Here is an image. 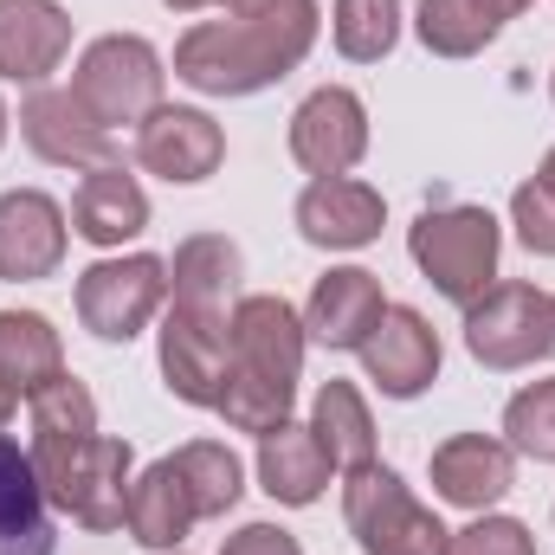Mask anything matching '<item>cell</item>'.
Returning a JSON list of instances; mask_svg holds the SVG:
<instances>
[{
    "mask_svg": "<svg viewBox=\"0 0 555 555\" xmlns=\"http://www.w3.org/2000/svg\"><path fill=\"white\" fill-rule=\"evenodd\" d=\"M317 26H323L317 0H278L266 13L201 20L175 46V78L201 98H253L310 59Z\"/></svg>",
    "mask_w": 555,
    "mask_h": 555,
    "instance_id": "cell-1",
    "label": "cell"
},
{
    "mask_svg": "<svg viewBox=\"0 0 555 555\" xmlns=\"http://www.w3.org/2000/svg\"><path fill=\"white\" fill-rule=\"evenodd\" d=\"M304 317L284 297H240L227 323V382L214 414L233 433H272L297 408V375H304Z\"/></svg>",
    "mask_w": 555,
    "mask_h": 555,
    "instance_id": "cell-2",
    "label": "cell"
},
{
    "mask_svg": "<svg viewBox=\"0 0 555 555\" xmlns=\"http://www.w3.org/2000/svg\"><path fill=\"white\" fill-rule=\"evenodd\" d=\"M33 472L46 485V504L65 511L85 530H124L130 517V485H137V452L130 439L85 433V439H33Z\"/></svg>",
    "mask_w": 555,
    "mask_h": 555,
    "instance_id": "cell-3",
    "label": "cell"
},
{
    "mask_svg": "<svg viewBox=\"0 0 555 555\" xmlns=\"http://www.w3.org/2000/svg\"><path fill=\"white\" fill-rule=\"evenodd\" d=\"M408 253H414L420 278L446 297V304H478L491 284H498V253H504V227L491 220V207H465V201H446V207H426L414 227H408Z\"/></svg>",
    "mask_w": 555,
    "mask_h": 555,
    "instance_id": "cell-4",
    "label": "cell"
},
{
    "mask_svg": "<svg viewBox=\"0 0 555 555\" xmlns=\"http://www.w3.org/2000/svg\"><path fill=\"white\" fill-rule=\"evenodd\" d=\"M343 524L362 543V555H446L452 550V530L401 485V472H388L375 459L349 472V485H343Z\"/></svg>",
    "mask_w": 555,
    "mask_h": 555,
    "instance_id": "cell-5",
    "label": "cell"
},
{
    "mask_svg": "<svg viewBox=\"0 0 555 555\" xmlns=\"http://www.w3.org/2000/svg\"><path fill=\"white\" fill-rule=\"evenodd\" d=\"M162 85H168V65H162V52L142 33H104V39H91L85 59H78V72H72L78 104L104 130L155 117L162 111Z\"/></svg>",
    "mask_w": 555,
    "mask_h": 555,
    "instance_id": "cell-6",
    "label": "cell"
},
{
    "mask_svg": "<svg viewBox=\"0 0 555 555\" xmlns=\"http://www.w3.org/2000/svg\"><path fill=\"white\" fill-rule=\"evenodd\" d=\"M465 349L485 369H530L537 356H555V297L537 284H491L465 304Z\"/></svg>",
    "mask_w": 555,
    "mask_h": 555,
    "instance_id": "cell-7",
    "label": "cell"
},
{
    "mask_svg": "<svg viewBox=\"0 0 555 555\" xmlns=\"http://www.w3.org/2000/svg\"><path fill=\"white\" fill-rule=\"evenodd\" d=\"M168 304V259L130 253V259H98L78 272V323L98 343H130L149 330V317Z\"/></svg>",
    "mask_w": 555,
    "mask_h": 555,
    "instance_id": "cell-8",
    "label": "cell"
},
{
    "mask_svg": "<svg viewBox=\"0 0 555 555\" xmlns=\"http://www.w3.org/2000/svg\"><path fill=\"white\" fill-rule=\"evenodd\" d=\"M291 155L304 175H349L369 155V104L349 85H323L291 111Z\"/></svg>",
    "mask_w": 555,
    "mask_h": 555,
    "instance_id": "cell-9",
    "label": "cell"
},
{
    "mask_svg": "<svg viewBox=\"0 0 555 555\" xmlns=\"http://www.w3.org/2000/svg\"><path fill=\"white\" fill-rule=\"evenodd\" d=\"M369 382L388 395V401H414L439 382V330L420 317L414 304H388L382 323L369 330V343L356 349Z\"/></svg>",
    "mask_w": 555,
    "mask_h": 555,
    "instance_id": "cell-10",
    "label": "cell"
},
{
    "mask_svg": "<svg viewBox=\"0 0 555 555\" xmlns=\"http://www.w3.org/2000/svg\"><path fill=\"white\" fill-rule=\"evenodd\" d=\"M20 137L52 168H104V162H117V137L78 104V91H46L39 85L20 104Z\"/></svg>",
    "mask_w": 555,
    "mask_h": 555,
    "instance_id": "cell-11",
    "label": "cell"
},
{
    "mask_svg": "<svg viewBox=\"0 0 555 555\" xmlns=\"http://www.w3.org/2000/svg\"><path fill=\"white\" fill-rule=\"evenodd\" d=\"M382 220H388V201L356 175H317L297 194V233L323 253H356L382 240Z\"/></svg>",
    "mask_w": 555,
    "mask_h": 555,
    "instance_id": "cell-12",
    "label": "cell"
},
{
    "mask_svg": "<svg viewBox=\"0 0 555 555\" xmlns=\"http://www.w3.org/2000/svg\"><path fill=\"white\" fill-rule=\"evenodd\" d=\"M137 162L149 175L175 181V188H194L207 181L220 162H227V137L207 111H181V104H162L155 117L137 124Z\"/></svg>",
    "mask_w": 555,
    "mask_h": 555,
    "instance_id": "cell-13",
    "label": "cell"
},
{
    "mask_svg": "<svg viewBox=\"0 0 555 555\" xmlns=\"http://www.w3.org/2000/svg\"><path fill=\"white\" fill-rule=\"evenodd\" d=\"M240 278H246V259H240V246L227 233H194V240L175 246L168 310H188V317H207V323H233Z\"/></svg>",
    "mask_w": 555,
    "mask_h": 555,
    "instance_id": "cell-14",
    "label": "cell"
},
{
    "mask_svg": "<svg viewBox=\"0 0 555 555\" xmlns=\"http://www.w3.org/2000/svg\"><path fill=\"white\" fill-rule=\"evenodd\" d=\"M65 266V207L39 188L0 194V278L39 284Z\"/></svg>",
    "mask_w": 555,
    "mask_h": 555,
    "instance_id": "cell-15",
    "label": "cell"
},
{
    "mask_svg": "<svg viewBox=\"0 0 555 555\" xmlns=\"http://www.w3.org/2000/svg\"><path fill=\"white\" fill-rule=\"evenodd\" d=\"M155 356H162V382H168L175 401H188V408H214L220 401V382H227V323L168 310Z\"/></svg>",
    "mask_w": 555,
    "mask_h": 555,
    "instance_id": "cell-16",
    "label": "cell"
},
{
    "mask_svg": "<svg viewBox=\"0 0 555 555\" xmlns=\"http://www.w3.org/2000/svg\"><path fill=\"white\" fill-rule=\"evenodd\" d=\"M72 52V13L59 0H0V78L46 85Z\"/></svg>",
    "mask_w": 555,
    "mask_h": 555,
    "instance_id": "cell-17",
    "label": "cell"
},
{
    "mask_svg": "<svg viewBox=\"0 0 555 555\" xmlns=\"http://www.w3.org/2000/svg\"><path fill=\"white\" fill-rule=\"evenodd\" d=\"M388 297H382V278L362 272V266H336L310 284V304H304V336L323 343V349H362L369 330L382 323Z\"/></svg>",
    "mask_w": 555,
    "mask_h": 555,
    "instance_id": "cell-18",
    "label": "cell"
},
{
    "mask_svg": "<svg viewBox=\"0 0 555 555\" xmlns=\"http://www.w3.org/2000/svg\"><path fill=\"white\" fill-rule=\"evenodd\" d=\"M511 485H517V459H511V446L491 439V433H452V439L433 452V491H439L446 504H459V511H478V517H485Z\"/></svg>",
    "mask_w": 555,
    "mask_h": 555,
    "instance_id": "cell-19",
    "label": "cell"
},
{
    "mask_svg": "<svg viewBox=\"0 0 555 555\" xmlns=\"http://www.w3.org/2000/svg\"><path fill=\"white\" fill-rule=\"evenodd\" d=\"M142 227H149V194H142V181L124 162H104V168H91L78 181V194H72V233L85 246L111 253V246L137 240Z\"/></svg>",
    "mask_w": 555,
    "mask_h": 555,
    "instance_id": "cell-20",
    "label": "cell"
},
{
    "mask_svg": "<svg viewBox=\"0 0 555 555\" xmlns=\"http://www.w3.org/2000/svg\"><path fill=\"white\" fill-rule=\"evenodd\" d=\"M52 504L33 472V452L0 433V555H52Z\"/></svg>",
    "mask_w": 555,
    "mask_h": 555,
    "instance_id": "cell-21",
    "label": "cell"
},
{
    "mask_svg": "<svg viewBox=\"0 0 555 555\" xmlns=\"http://www.w3.org/2000/svg\"><path fill=\"white\" fill-rule=\"evenodd\" d=\"M259 491L272 504H291V511H304V504H317L330 491V452L317 446L310 426L284 420L259 439Z\"/></svg>",
    "mask_w": 555,
    "mask_h": 555,
    "instance_id": "cell-22",
    "label": "cell"
},
{
    "mask_svg": "<svg viewBox=\"0 0 555 555\" xmlns=\"http://www.w3.org/2000/svg\"><path fill=\"white\" fill-rule=\"evenodd\" d=\"M124 524H130V537H137L142 550H181V537L201 517H194V498H188L175 459H155L137 485H130V517Z\"/></svg>",
    "mask_w": 555,
    "mask_h": 555,
    "instance_id": "cell-23",
    "label": "cell"
},
{
    "mask_svg": "<svg viewBox=\"0 0 555 555\" xmlns=\"http://www.w3.org/2000/svg\"><path fill=\"white\" fill-rule=\"evenodd\" d=\"M59 375H65V349H59L52 317H39V310H0V382L20 401H33Z\"/></svg>",
    "mask_w": 555,
    "mask_h": 555,
    "instance_id": "cell-24",
    "label": "cell"
},
{
    "mask_svg": "<svg viewBox=\"0 0 555 555\" xmlns=\"http://www.w3.org/2000/svg\"><path fill=\"white\" fill-rule=\"evenodd\" d=\"M310 433L317 446L330 452V465H369L375 459V420H369V401L356 382H323L317 401H310Z\"/></svg>",
    "mask_w": 555,
    "mask_h": 555,
    "instance_id": "cell-25",
    "label": "cell"
},
{
    "mask_svg": "<svg viewBox=\"0 0 555 555\" xmlns=\"http://www.w3.org/2000/svg\"><path fill=\"white\" fill-rule=\"evenodd\" d=\"M168 459H175V472H181V485H188V498H194V517H227V511L240 504L246 472H240V459H233L220 439H188V446L168 452Z\"/></svg>",
    "mask_w": 555,
    "mask_h": 555,
    "instance_id": "cell-26",
    "label": "cell"
},
{
    "mask_svg": "<svg viewBox=\"0 0 555 555\" xmlns=\"http://www.w3.org/2000/svg\"><path fill=\"white\" fill-rule=\"evenodd\" d=\"M330 39L349 65H375L401 46V0H336L330 7Z\"/></svg>",
    "mask_w": 555,
    "mask_h": 555,
    "instance_id": "cell-27",
    "label": "cell"
},
{
    "mask_svg": "<svg viewBox=\"0 0 555 555\" xmlns=\"http://www.w3.org/2000/svg\"><path fill=\"white\" fill-rule=\"evenodd\" d=\"M414 33L420 46L439 52V59H472V52H485L498 39V20L478 0H420Z\"/></svg>",
    "mask_w": 555,
    "mask_h": 555,
    "instance_id": "cell-28",
    "label": "cell"
},
{
    "mask_svg": "<svg viewBox=\"0 0 555 555\" xmlns=\"http://www.w3.org/2000/svg\"><path fill=\"white\" fill-rule=\"evenodd\" d=\"M26 408H33V439H85V433H98V401L72 369L59 382H46Z\"/></svg>",
    "mask_w": 555,
    "mask_h": 555,
    "instance_id": "cell-29",
    "label": "cell"
},
{
    "mask_svg": "<svg viewBox=\"0 0 555 555\" xmlns=\"http://www.w3.org/2000/svg\"><path fill=\"white\" fill-rule=\"evenodd\" d=\"M504 446L537 459V465H555V382H530L524 395H511L504 408Z\"/></svg>",
    "mask_w": 555,
    "mask_h": 555,
    "instance_id": "cell-30",
    "label": "cell"
},
{
    "mask_svg": "<svg viewBox=\"0 0 555 555\" xmlns=\"http://www.w3.org/2000/svg\"><path fill=\"white\" fill-rule=\"evenodd\" d=\"M446 555H537V537L517 524V517H478L465 530H452V550Z\"/></svg>",
    "mask_w": 555,
    "mask_h": 555,
    "instance_id": "cell-31",
    "label": "cell"
},
{
    "mask_svg": "<svg viewBox=\"0 0 555 555\" xmlns=\"http://www.w3.org/2000/svg\"><path fill=\"white\" fill-rule=\"evenodd\" d=\"M511 227H517V240H524L537 259H555V194L543 181H524V188L511 194Z\"/></svg>",
    "mask_w": 555,
    "mask_h": 555,
    "instance_id": "cell-32",
    "label": "cell"
},
{
    "mask_svg": "<svg viewBox=\"0 0 555 555\" xmlns=\"http://www.w3.org/2000/svg\"><path fill=\"white\" fill-rule=\"evenodd\" d=\"M220 555H304V543L291 530H278V524H246L240 537L220 543Z\"/></svg>",
    "mask_w": 555,
    "mask_h": 555,
    "instance_id": "cell-33",
    "label": "cell"
},
{
    "mask_svg": "<svg viewBox=\"0 0 555 555\" xmlns=\"http://www.w3.org/2000/svg\"><path fill=\"white\" fill-rule=\"evenodd\" d=\"M478 7H485L498 26H504V20H517V13H530V0H478Z\"/></svg>",
    "mask_w": 555,
    "mask_h": 555,
    "instance_id": "cell-34",
    "label": "cell"
},
{
    "mask_svg": "<svg viewBox=\"0 0 555 555\" xmlns=\"http://www.w3.org/2000/svg\"><path fill=\"white\" fill-rule=\"evenodd\" d=\"M162 7H175V13H201V7H227V0H162Z\"/></svg>",
    "mask_w": 555,
    "mask_h": 555,
    "instance_id": "cell-35",
    "label": "cell"
},
{
    "mask_svg": "<svg viewBox=\"0 0 555 555\" xmlns=\"http://www.w3.org/2000/svg\"><path fill=\"white\" fill-rule=\"evenodd\" d=\"M13 408H20V395H13V388H7V382H0V426H7V420H13Z\"/></svg>",
    "mask_w": 555,
    "mask_h": 555,
    "instance_id": "cell-36",
    "label": "cell"
},
{
    "mask_svg": "<svg viewBox=\"0 0 555 555\" xmlns=\"http://www.w3.org/2000/svg\"><path fill=\"white\" fill-rule=\"evenodd\" d=\"M233 13H266V7H278V0H227Z\"/></svg>",
    "mask_w": 555,
    "mask_h": 555,
    "instance_id": "cell-37",
    "label": "cell"
},
{
    "mask_svg": "<svg viewBox=\"0 0 555 555\" xmlns=\"http://www.w3.org/2000/svg\"><path fill=\"white\" fill-rule=\"evenodd\" d=\"M537 181H543V188H550V194H555V149H550V155H543V168H537Z\"/></svg>",
    "mask_w": 555,
    "mask_h": 555,
    "instance_id": "cell-38",
    "label": "cell"
},
{
    "mask_svg": "<svg viewBox=\"0 0 555 555\" xmlns=\"http://www.w3.org/2000/svg\"><path fill=\"white\" fill-rule=\"evenodd\" d=\"M0 142H7V104H0Z\"/></svg>",
    "mask_w": 555,
    "mask_h": 555,
    "instance_id": "cell-39",
    "label": "cell"
},
{
    "mask_svg": "<svg viewBox=\"0 0 555 555\" xmlns=\"http://www.w3.org/2000/svg\"><path fill=\"white\" fill-rule=\"evenodd\" d=\"M550 98H555V78H550Z\"/></svg>",
    "mask_w": 555,
    "mask_h": 555,
    "instance_id": "cell-40",
    "label": "cell"
}]
</instances>
